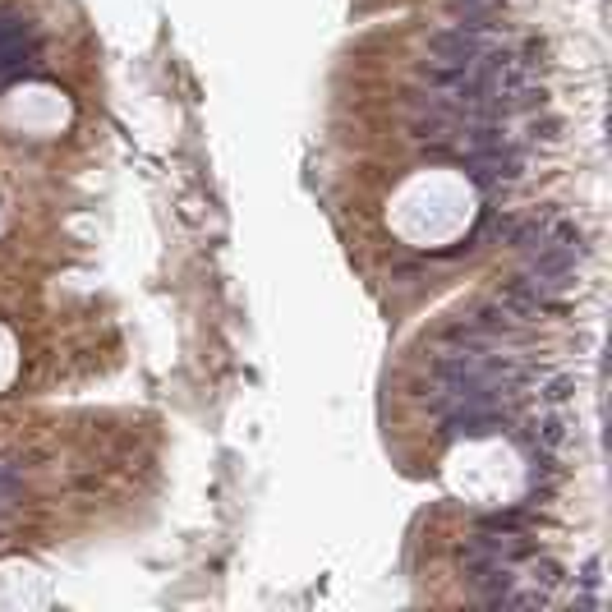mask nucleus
Here are the masks:
<instances>
[{"instance_id": "1", "label": "nucleus", "mask_w": 612, "mask_h": 612, "mask_svg": "<svg viewBox=\"0 0 612 612\" xmlns=\"http://www.w3.org/2000/svg\"><path fill=\"white\" fill-rule=\"evenodd\" d=\"M567 396H571V378H553V382L544 387V401H548V405H562Z\"/></svg>"}]
</instances>
